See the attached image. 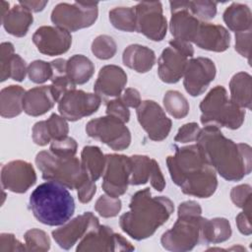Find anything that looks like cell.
I'll use <instances>...</instances> for the list:
<instances>
[{"label": "cell", "instance_id": "7bdbcfd3", "mask_svg": "<svg viewBox=\"0 0 252 252\" xmlns=\"http://www.w3.org/2000/svg\"><path fill=\"white\" fill-rule=\"evenodd\" d=\"M77 148L78 145L75 139L67 136L60 140H52L49 151L59 157H75Z\"/></svg>", "mask_w": 252, "mask_h": 252}, {"label": "cell", "instance_id": "7dc6e473", "mask_svg": "<svg viewBox=\"0 0 252 252\" xmlns=\"http://www.w3.org/2000/svg\"><path fill=\"white\" fill-rule=\"evenodd\" d=\"M251 30L235 32V50L250 62Z\"/></svg>", "mask_w": 252, "mask_h": 252}, {"label": "cell", "instance_id": "f546056e", "mask_svg": "<svg viewBox=\"0 0 252 252\" xmlns=\"http://www.w3.org/2000/svg\"><path fill=\"white\" fill-rule=\"evenodd\" d=\"M231 236L229 221L224 218L203 219L201 227V241L205 243H220Z\"/></svg>", "mask_w": 252, "mask_h": 252}, {"label": "cell", "instance_id": "681fc988", "mask_svg": "<svg viewBox=\"0 0 252 252\" xmlns=\"http://www.w3.org/2000/svg\"><path fill=\"white\" fill-rule=\"evenodd\" d=\"M7 251H27L26 245L20 242L12 233H1L0 252Z\"/></svg>", "mask_w": 252, "mask_h": 252}, {"label": "cell", "instance_id": "bcb514c9", "mask_svg": "<svg viewBox=\"0 0 252 252\" xmlns=\"http://www.w3.org/2000/svg\"><path fill=\"white\" fill-rule=\"evenodd\" d=\"M200 131H201V128L197 123L195 122L186 123L179 128L177 134L174 137V141L178 143H189V142L196 141Z\"/></svg>", "mask_w": 252, "mask_h": 252}, {"label": "cell", "instance_id": "8992f818", "mask_svg": "<svg viewBox=\"0 0 252 252\" xmlns=\"http://www.w3.org/2000/svg\"><path fill=\"white\" fill-rule=\"evenodd\" d=\"M35 164L43 179L58 182L71 190H78L91 180L76 157H59L50 151H41L35 157Z\"/></svg>", "mask_w": 252, "mask_h": 252}, {"label": "cell", "instance_id": "8d00e7d4", "mask_svg": "<svg viewBox=\"0 0 252 252\" xmlns=\"http://www.w3.org/2000/svg\"><path fill=\"white\" fill-rule=\"evenodd\" d=\"M117 50V45L114 39L107 34L96 36L92 42V52L94 56L101 60L112 58Z\"/></svg>", "mask_w": 252, "mask_h": 252}, {"label": "cell", "instance_id": "ba28073f", "mask_svg": "<svg viewBox=\"0 0 252 252\" xmlns=\"http://www.w3.org/2000/svg\"><path fill=\"white\" fill-rule=\"evenodd\" d=\"M97 2L59 3L51 12V22L69 32L89 28L97 19Z\"/></svg>", "mask_w": 252, "mask_h": 252}, {"label": "cell", "instance_id": "603a6c76", "mask_svg": "<svg viewBox=\"0 0 252 252\" xmlns=\"http://www.w3.org/2000/svg\"><path fill=\"white\" fill-rule=\"evenodd\" d=\"M193 42L201 49L222 52L229 47L230 34L220 25L201 22Z\"/></svg>", "mask_w": 252, "mask_h": 252}, {"label": "cell", "instance_id": "f35d334b", "mask_svg": "<svg viewBox=\"0 0 252 252\" xmlns=\"http://www.w3.org/2000/svg\"><path fill=\"white\" fill-rule=\"evenodd\" d=\"M94 210L102 218H113L121 210V200L109 195H101L95 202Z\"/></svg>", "mask_w": 252, "mask_h": 252}, {"label": "cell", "instance_id": "2e32d148", "mask_svg": "<svg viewBox=\"0 0 252 252\" xmlns=\"http://www.w3.org/2000/svg\"><path fill=\"white\" fill-rule=\"evenodd\" d=\"M215 63L206 57L191 58L184 71L183 86L192 96L201 95L216 77Z\"/></svg>", "mask_w": 252, "mask_h": 252}, {"label": "cell", "instance_id": "4316f807", "mask_svg": "<svg viewBox=\"0 0 252 252\" xmlns=\"http://www.w3.org/2000/svg\"><path fill=\"white\" fill-rule=\"evenodd\" d=\"M33 21L32 12L20 3L14 5L2 18L1 23L5 31L17 37L25 36Z\"/></svg>", "mask_w": 252, "mask_h": 252}, {"label": "cell", "instance_id": "ffe728a7", "mask_svg": "<svg viewBox=\"0 0 252 252\" xmlns=\"http://www.w3.org/2000/svg\"><path fill=\"white\" fill-rule=\"evenodd\" d=\"M171 18L169 30L175 39L193 42L197 34L201 21L188 9L187 1L169 2Z\"/></svg>", "mask_w": 252, "mask_h": 252}, {"label": "cell", "instance_id": "9c48e42d", "mask_svg": "<svg viewBox=\"0 0 252 252\" xmlns=\"http://www.w3.org/2000/svg\"><path fill=\"white\" fill-rule=\"evenodd\" d=\"M168 44L158 58V74L162 82L174 84L183 77L188 58L194 55V49L190 42L175 38Z\"/></svg>", "mask_w": 252, "mask_h": 252}, {"label": "cell", "instance_id": "7402d4cb", "mask_svg": "<svg viewBox=\"0 0 252 252\" xmlns=\"http://www.w3.org/2000/svg\"><path fill=\"white\" fill-rule=\"evenodd\" d=\"M127 84V75L116 65H105L99 72L94 85V91L100 97H118Z\"/></svg>", "mask_w": 252, "mask_h": 252}, {"label": "cell", "instance_id": "3957f363", "mask_svg": "<svg viewBox=\"0 0 252 252\" xmlns=\"http://www.w3.org/2000/svg\"><path fill=\"white\" fill-rule=\"evenodd\" d=\"M173 211L174 206L169 198L153 197L150 188H145L132 196L129 211L120 217L119 225L135 240L146 239L167 221Z\"/></svg>", "mask_w": 252, "mask_h": 252}, {"label": "cell", "instance_id": "60d3db41", "mask_svg": "<svg viewBox=\"0 0 252 252\" xmlns=\"http://www.w3.org/2000/svg\"><path fill=\"white\" fill-rule=\"evenodd\" d=\"M28 76L35 84H42L52 77V68L50 62L43 60H34L28 66Z\"/></svg>", "mask_w": 252, "mask_h": 252}, {"label": "cell", "instance_id": "4fadbf2b", "mask_svg": "<svg viewBox=\"0 0 252 252\" xmlns=\"http://www.w3.org/2000/svg\"><path fill=\"white\" fill-rule=\"evenodd\" d=\"M101 97L96 94L73 89L66 92L58 100V111L68 121H77L96 112Z\"/></svg>", "mask_w": 252, "mask_h": 252}, {"label": "cell", "instance_id": "1f68e13d", "mask_svg": "<svg viewBox=\"0 0 252 252\" xmlns=\"http://www.w3.org/2000/svg\"><path fill=\"white\" fill-rule=\"evenodd\" d=\"M83 169L91 180L96 181L103 174L105 168V156L96 146H86L81 153Z\"/></svg>", "mask_w": 252, "mask_h": 252}, {"label": "cell", "instance_id": "9a60e30c", "mask_svg": "<svg viewBox=\"0 0 252 252\" xmlns=\"http://www.w3.org/2000/svg\"><path fill=\"white\" fill-rule=\"evenodd\" d=\"M136 112L140 125L151 140L159 142L168 136L172 122L158 103L149 99L143 100Z\"/></svg>", "mask_w": 252, "mask_h": 252}, {"label": "cell", "instance_id": "f1b7e54d", "mask_svg": "<svg viewBox=\"0 0 252 252\" xmlns=\"http://www.w3.org/2000/svg\"><path fill=\"white\" fill-rule=\"evenodd\" d=\"M251 76L246 72L234 74L229 82L230 100L241 108H251Z\"/></svg>", "mask_w": 252, "mask_h": 252}, {"label": "cell", "instance_id": "52a82bcc", "mask_svg": "<svg viewBox=\"0 0 252 252\" xmlns=\"http://www.w3.org/2000/svg\"><path fill=\"white\" fill-rule=\"evenodd\" d=\"M203 219L201 215H178L173 226L160 238L162 247L174 252L192 250L201 242Z\"/></svg>", "mask_w": 252, "mask_h": 252}, {"label": "cell", "instance_id": "5b68a950", "mask_svg": "<svg viewBox=\"0 0 252 252\" xmlns=\"http://www.w3.org/2000/svg\"><path fill=\"white\" fill-rule=\"evenodd\" d=\"M201 123L228 129H238L244 122L245 110L230 100L222 86L213 88L200 103Z\"/></svg>", "mask_w": 252, "mask_h": 252}, {"label": "cell", "instance_id": "83f0119b", "mask_svg": "<svg viewBox=\"0 0 252 252\" xmlns=\"http://www.w3.org/2000/svg\"><path fill=\"white\" fill-rule=\"evenodd\" d=\"M26 91L21 86L11 85L1 90L0 114L4 118H13L22 113L23 98Z\"/></svg>", "mask_w": 252, "mask_h": 252}, {"label": "cell", "instance_id": "30bf717a", "mask_svg": "<svg viewBox=\"0 0 252 252\" xmlns=\"http://www.w3.org/2000/svg\"><path fill=\"white\" fill-rule=\"evenodd\" d=\"M89 137L96 139L114 151H122L131 143V133L124 122L110 115L92 119L87 123Z\"/></svg>", "mask_w": 252, "mask_h": 252}, {"label": "cell", "instance_id": "db71d44e", "mask_svg": "<svg viewBox=\"0 0 252 252\" xmlns=\"http://www.w3.org/2000/svg\"><path fill=\"white\" fill-rule=\"evenodd\" d=\"M19 3L31 12H39L44 9L48 1H20Z\"/></svg>", "mask_w": 252, "mask_h": 252}, {"label": "cell", "instance_id": "d6a6232c", "mask_svg": "<svg viewBox=\"0 0 252 252\" xmlns=\"http://www.w3.org/2000/svg\"><path fill=\"white\" fill-rule=\"evenodd\" d=\"M67 75L73 84L83 85L94 75V65L85 55L75 54L67 60Z\"/></svg>", "mask_w": 252, "mask_h": 252}, {"label": "cell", "instance_id": "7a4b0ae2", "mask_svg": "<svg viewBox=\"0 0 252 252\" xmlns=\"http://www.w3.org/2000/svg\"><path fill=\"white\" fill-rule=\"evenodd\" d=\"M166 164L172 181L184 194L209 198L216 192V170L197 144L176 148L175 154L167 157Z\"/></svg>", "mask_w": 252, "mask_h": 252}, {"label": "cell", "instance_id": "ee69618b", "mask_svg": "<svg viewBox=\"0 0 252 252\" xmlns=\"http://www.w3.org/2000/svg\"><path fill=\"white\" fill-rule=\"evenodd\" d=\"M106 115L118 118L124 123H127L130 119V111L128 106L123 102L121 97H116L106 104Z\"/></svg>", "mask_w": 252, "mask_h": 252}, {"label": "cell", "instance_id": "5bb4252c", "mask_svg": "<svg viewBox=\"0 0 252 252\" xmlns=\"http://www.w3.org/2000/svg\"><path fill=\"white\" fill-rule=\"evenodd\" d=\"M135 247L121 234L106 225L90 230L79 242L76 251H133Z\"/></svg>", "mask_w": 252, "mask_h": 252}, {"label": "cell", "instance_id": "6da1fadb", "mask_svg": "<svg viewBox=\"0 0 252 252\" xmlns=\"http://www.w3.org/2000/svg\"><path fill=\"white\" fill-rule=\"evenodd\" d=\"M196 142L211 166L225 180L238 181L251 172V147L224 137L219 127L205 126Z\"/></svg>", "mask_w": 252, "mask_h": 252}, {"label": "cell", "instance_id": "816d5d0a", "mask_svg": "<svg viewBox=\"0 0 252 252\" xmlns=\"http://www.w3.org/2000/svg\"><path fill=\"white\" fill-rule=\"evenodd\" d=\"M78 198L81 203H89L96 192V185L94 181L89 180L78 190Z\"/></svg>", "mask_w": 252, "mask_h": 252}, {"label": "cell", "instance_id": "d4e9b609", "mask_svg": "<svg viewBox=\"0 0 252 252\" xmlns=\"http://www.w3.org/2000/svg\"><path fill=\"white\" fill-rule=\"evenodd\" d=\"M57 102L50 86L35 87L26 92L23 109L31 116H40L49 111Z\"/></svg>", "mask_w": 252, "mask_h": 252}, {"label": "cell", "instance_id": "cb8c5ba5", "mask_svg": "<svg viewBox=\"0 0 252 252\" xmlns=\"http://www.w3.org/2000/svg\"><path fill=\"white\" fill-rule=\"evenodd\" d=\"M28 74V67L25 60L14 53V45L11 42H2L0 46V81L8 78L22 82Z\"/></svg>", "mask_w": 252, "mask_h": 252}, {"label": "cell", "instance_id": "b9f144b4", "mask_svg": "<svg viewBox=\"0 0 252 252\" xmlns=\"http://www.w3.org/2000/svg\"><path fill=\"white\" fill-rule=\"evenodd\" d=\"M48 133L52 140H60L68 136L69 126L65 118L56 113H52L50 117L45 120Z\"/></svg>", "mask_w": 252, "mask_h": 252}, {"label": "cell", "instance_id": "e575fe53", "mask_svg": "<svg viewBox=\"0 0 252 252\" xmlns=\"http://www.w3.org/2000/svg\"><path fill=\"white\" fill-rule=\"evenodd\" d=\"M111 25L123 32H136V14L134 7H116L109 11Z\"/></svg>", "mask_w": 252, "mask_h": 252}, {"label": "cell", "instance_id": "f907efd6", "mask_svg": "<svg viewBox=\"0 0 252 252\" xmlns=\"http://www.w3.org/2000/svg\"><path fill=\"white\" fill-rule=\"evenodd\" d=\"M251 205L243 208V211L236 217V225L238 230L244 235H250L252 232L251 226Z\"/></svg>", "mask_w": 252, "mask_h": 252}, {"label": "cell", "instance_id": "ab89813d", "mask_svg": "<svg viewBox=\"0 0 252 252\" xmlns=\"http://www.w3.org/2000/svg\"><path fill=\"white\" fill-rule=\"evenodd\" d=\"M187 7L201 22L210 21L217 14V3L213 1H187Z\"/></svg>", "mask_w": 252, "mask_h": 252}, {"label": "cell", "instance_id": "c3c4849f", "mask_svg": "<svg viewBox=\"0 0 252 252\" xmlns=\"http://www.w3.org/2000/svg\"><path fill=\"white\" fill-rule=\"evenodd\" d=\"M32 141L38 146H46L51 142L46 121H38L32 127Z\"/></svg>", "mask_w": 252, "mask_h": 252}, {"label": "cell", "instance_id": "7c38bea8", "mask_svg": "<svg viewBox=\"0 0 252 252\" xmlns=\"http://www.w3.org/2000/svg\"><path fill=\"white\" fill-rule=\"evenodd\" d=\"M136 14V32L154 41H160L167 32L166 18L160 2H140L134 6Z\"/></svg>", "mask_w": 252, "mask_h": 252}, {"label": "cell", "instance_id": "836d02e7", "mask_svg": "<svg viewBox=\"0 0 252 252\" xmlns=\"http://www.w3.org/2000/svg\"><path fill=\"white\" fill-rule=\"evenodd\" d=\"M50 65L52 68V77L50 79L51 81L50 87L58 102V100L66 92L76 89V86L73 84V82L70 80V78L67 75V70H66L67 60L63 58H57L51 61Z\"/></svg>", "mask_w": 252, "mask_h": 252}, {"label": "cell", "instance_id": "8fae6325", "mask_svg": "<svg viewBox=\"0 0 252 252\" xmlns=\"http://www.w3.org/2000/svg\"><path fill=\"white\" fill-rule=\"evenodd\" d=\"M131 171V157L115 154L105 155V168L101 184L103 191L116 198L123 195L127 191Z\"/></svg>", "mask_w": 252, "mask_h": 252}, {"label": "cell", "instance_id": "277c9868", "mask_svg": "<svg viewBox=\"0 0 252 252\" xmlns=\"http://www.w3.org/2000/svg\"><path fill=\"white\" fill-rule=\"evenodd\" d=\"M30 208L39 222L57 226L71 219L75 212V201L67 187L55 181H46L32 192Z\"/></svg>", "mask_w": 252, "mask_h": 252}, {"label": "cell", "instance_id": "d590c367", "mask_svg": "<svg viewBox=\"0 0 252 252\" xmlns=\"http://www.w3.org/2000/svg\"><path fill=\"white\" fill-rule=\"evenodd\" d=\"M165 111L175 119L184 118L189 113L187 98L178 91H167L163 96Z\"/></svg>", "mask_w": 252, "mask_h": 252}, {"label": "cell", "instance_id": "4dcf8cb0", "mask_svg": "<svg viewBox=\"0 0 252 252\" xmlns=\"http://www.w3.org/2000/svg\"><path fill=\"white\" fill-rule=\"evenodd\" d=\"M227 28L235 32L251 30L252 14L250 8L241 3H232L228 6L222 15Z\"/></svg>", "mask_w": 252, "mask_h": 252}, {"label": "cell", "instance_id": "e0dca14e", "mask_svg": "<svg viewBox=\"0 0 252 252\" xmlns=\"http://www.w3.org/2000/svg\"><path fill=\"white\" fill-rule=\"evenodd\" d=\"M99 225L98 219L91 212H86L75 219L67 221L63 226L52 231L55 242L63 249L73 247L78 240H81L90 230Z\"/></svg>", "mask_w": 252, "mask_h": 252}, {"label": "cell", "instance_id": "74e56055", "mask_svg": "<svg viewBox=\"0 0 252 252\" xmlns=\"http://www.w3.org/2000/svg\"><path fill=\"white\" fill-rule=\"evenodd\" d=\"M24 238L27 251L44 252L50 248V239L41 229L32 228L25 233Z\"/></svg>", "mask_w": 252, "mask_h": 252}, {"label": "cell", "instance_id": "d6986e66", "mask_svg": "<svg viewBox=\"0 0 252 252\" xmlns=\"http://www.w3.org/2000/svg\"><path fill=\"white\" fill-rule=\"evenodd\" d=\"M32 42L37 50L48 56L61 55L67 52L72 43L71 33L56 26H42L33 35Z\"/></svg>", "mask_w": 252, "mask_h": 252}, {"label": "cell", "instance_id": "f5cc1de1", "mask_svg": "<svg viewBox=\"0 0 252 252\" xmlns=\"http://www.w3.org/2000/svg\"><path fill=\"white\" fill-rule=\"evenodd\" d=\"M121 99L128 107L133 108H137L142 102L139 91L134 88H127L126 90H124Z\"/></svg>", "mask_w": 252, "mask_h": 252}, {"label": "cell", "instance_id": "f6af8a7d", "mask_svg": "<svg viewBox=\"0 0 252 252\" xmlns=\"http://www.w3.org/2000/svg\"><path fill=\"white\" fill-rule=\"evenodd\" d=\"M230 198L233 204L238 208H245L251 205V186L248 184H240L232 188Z\"/></svg>", "mask_w": 252, "mask_h": 252}, {"label": "cell", "instance_id": "484cf974", "mask_svg": "<svg viewBox=\"0 0 252 252\" xmlns=\"http://www.w3.org/2000/svg\"><path fill=\"white\" fill-rule=\"evenodd\" d=\"M122 61L125 66L138 73H147L156 63V54L148 46L131 44L124 49Z\"/></svg>", "mask_w": 252, "mask_h": 252}, {"label": "cell", "instance_id": "ac0fdd59", "mask_svg": "<svg viewBox=\"0 0 252 252\" xmlns=\"http://www.w3.org/2000/svg\"><path fill=\"white\" fill-rule=\"evenodd\" d=\"M36 181V174L32 163L17 159L3 165L1 169V185L14 193L27 192Z\"/></svg>", "mask_w": 252, "mask_h": 252}, {"label": "cell", "instance_id": "11a10c76", "mask_svg": "<svg viewBox=\"0 0 252 252\" xmlns=\"http://www.w3.org/2000/svg\"><path fill=\"white\" fill-rule=\"evenodd\" d=\"M9 3L5 1H1V18L9 11Z\"/></svg>", "mask_w": 252, "mask_h": 252}, {"label": "cell", "instance_id": "44dd1931", "mask_svg": "<svg viewBox=\"0 0 252 252\" xmlns=\"http://www.w3.org/2000/svg\"><path fill=\"white\" fill-rule=\"evenodd\" d=\"M132 171L129 184L142 185L151 182L157 191H162L165 187V180L158 163L147 156L135 155L131 157Z\"/></svg>", "mask_w": 252, "mask_h": 252}]
</instances>
